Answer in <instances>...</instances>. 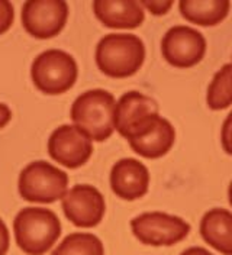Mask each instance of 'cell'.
<instances>
[{
    "mask_svg": "<svg viewBox=\"0 0 232 255\" xmlns=\"http://www.w3.org/2000/svg\"><path fill=\"white\" fill-rule=\"evenodd\" d=\"M65 218L77 228H94L102 222L106 202L96 187L90 184H76L61 199Z\"/></svg>",
    "mask_w": 232,
    "mask_h": 255,
    "instance_id": "cell-9",
    "label": "cell"
},
{
    "mask_svg": "<svg viewBox=\"0 0 232 255\" xmlns=\"http://www.w3.org/2000/svg\"><path fill=\"white\" fill-rule=\"evenodd\" d=\"M10 247V235L6 223L0 219V255H6Z\"/></svg>",
    "mask_w": 232,
    "mask_h": 255,
    "instance_id": "cell-22",
    "label": "cell"
},
{
    "mask_svg": "<svg viewBox=\"0 0 232 255\" xmlns=\"http://www.w3.org/2000/svg\"><path fill=\"white\" fill-rule=\"evenodd\" d=\"M48 154L54 161L74 170L90 159L93 141L74 125H61L49 135Z\"/></svg>",
    "mask_w": 232,
    "mask_h": 255,
    "instance_id": "cell-11",
    "label": "cell"
},
{
    "mask_svg": "<svg viewBox=\"0 0 232 255\" xmlns=\"http://www.w3.org/2000/svg\"><path fill=\"white\" fill-rule=\"evenodd\" d=\"M206 103L212 111H224L232 105V64H225L208 87Z\"/></svg>",
    "mask_w": 232,
    "mask_h": 255,
    "instance_id": "cell-18",
    "label": "cell"
},
{
    "mask_svg": "<svg viewBox=\"0 0 232 255\" xmlns=\"http://www.w3.org/2000/svg\"><path fill=\"white\" fill-rule=\"evenodd\" d=\"M142 7H145L148 12L155 16L166 15L174 4L173 0H141L139 1Z\"/></svg>",
    "mask_w": 232,
    "mask_h": 255,
    "instance_id": "cell-20",
    "label": "cell"
},
{
    "mask_svg": "<svg viewBox=\"0 0 232 255\" xmlns=\"http://www.w3.org/2000/svg\"><path fill=\"white\" fill-rule=\"evenodd\" d=\"M68 4L64 0H29L22 6V25L33 38L49 39L64 29Z\"/></svg>",
    "mask_w": 232,
    "mask_h": 255,
    "instance_id": "cell-8",
    "label": "cell"
},
{
    "mask_svg": "<svg viewBox=\"0 0 232 255\" xmlns=\"http://www.w3.org/2000/svg\"><path fill=\"white\" fill-rule=\"evenodd\" d=\"M131 229L134 237L144 245L171 247L189 235L190 225L176 215L145 212L131 221Z\"/></svg>",
    "mask_w": 232,
    "mask_h": 255,
    "instance_id": "cell-6",
    "label": "cell"
},
{
    "mask_svg": "<svg viewBox=\"0 0 232 255\" xmlns=\"http://www.w3.org/2000/svg\"><path fill=\"white\" fill-rule=\"evenodd\" d=\"M160 113L158 105L153 97L139 92H128L116 102L115 109V129L121 136H128L142 125L148 118Z\"/></svg>",
    "mask_w": 232,
    "mask_h": 255,
    "instance_id": "cell-13",
    "label": "cell"
},
{
    "mask_svg": "<svg viewBox=\"0 0 232 255\" xmlns=\"http://www.w3.org/2000/svg\"><path fill=\"white\" fill-rule=\"evenodd\" d=\"M180 255H212V253L202 248V247H190V248L185 250Z\"/></svg>",
    "mask_w": 232,
    "mask_h": 255,
    "instance_id": "cell-24",
    "label": "cell"
},
{
    "mask_svg": "<svg viewBox=\"0 0 232 255\" xmlns=\"http://www.w3.org/2000/svg\"><path fill=\"white\" fill-rule=\"evenodd\" d=\"M115 96L103 89H92L74 100L70 118L92 141L103 142L115 130Z\"/></svg>",
    "mask_w": 232,
    "mask_h": 255,
    "instance_id": "cell-1",
    "label": "cell"
},
{
    "mask_svg": "<svg viewBox=\"0 0 232 255\" xmlns=\"http://www.w3.org/2000/svg\"><path fill=\"white\" fill-rule=\"evenodd\" d=\"M228 199H230V203H231L232 206V181L231 184H230V187H228Z\"/></svg>",
    "mask_w": 232,
    "mask_h": 255,
    "instance_id": "cell-25",
    "label": "cell"
},
{
    "mask_svg": "<svg viewBox=\"0 0 232 255\" xmlns=\"http://www.w3.org/2000/svg\"><path fill=\"white\" fill-rule=\"evenodd\" d=\"M150 186L148 168L135 158H122L112 167L110 187L124 200H137L147 194Z\"/></svg>",
    "mask_w": 232,
    "mask_h": 255,
    "instance_id": "cell-12",
    "label": "cell"
},
{
    "mask_svg": "<svg viewBox=\"0 0 232 255\" xmlns=\"http://www.w3.org/2000/svg\"><path fill=\"white\" fill-rule=\"evenodd\" d=\"M221 143L227 154L232 155V111L227 116L221 129Z\"/></svg>",
    "mask_w": 232,
    "mask_h": 255,
    "instance_id": "cell-21",
    "label": "cell"
},
{
    "mask_svg": "<svg viewBox=\"0 0 232 255\" xmlns=\"http://www.w3.org/2000/svg\"><path fill=\"white\" fill-rule=\"evenodd\" d=\"M93 12L100 23L115 29H135L145 19L144 7L137 0H96Z\"/></svg>",
    "mask_w": 232,
    "mask_h": 255,
    "instance_id": "cell-14",
    "label": "cell"
},
{
    "mask_svg": "<svg viewBox=\"0 0 232 255\" xmlns=\"http://www.w3.org/2000/svg\"><path fill=\"white\" fill-rule=\"evenodd\" d=\"M58 216L45 207H25L15 216L16 245L26 255L46 254L61 237Z\"/></svg>",
    "mask_w": 232,
    "mask_h": 255,
    "instance_id": "cell-3",
    "label": "cell"
},
{
    "mask_svg": "<svg viewBox=\"0 0 232 255\" xmlns=\"http://www.w3.org/2000/svg\"><path fill=\"white\" fill-rule=\"evenodd\" d=\"M145 61V45L132 33H109L96 47L97 68L112 79L134 76Z\"/></svg>",
    "mask_w": 232,
    "mask_h": 255,
    "instance_id": "cell-2",
    "label": "cell"
},
{
    "mask_svg": "<svg viewBox=\"0 0 232 255\" xmlns=\"http://www.w3.org/2000/svg\"><path fill=\"white\" fill-rule=\"evenodd\" d=\"M12 119V111L7 105L0 103V129L4 128Z\"/></svg>",
    "mask_w": 232,
    "mask_h": 255,
    "instance_id": "cell-23",
    "label": "cell"
},
{
    "mask_svg": "<svg viewBox=\"0 0 232 255\" xmlns=\"http://www.w3.org/2000/svg\"><path fill=\"white\" fill-rule=\"evenodd\" d=\"M212 255H214V254H212Z\"/></svg>",
    "mask_w": 232,
    "mask_h": 255,
    "instance_id": "cell-26",
    "label": "cell"
},
{
    "mask_svg": "<svg viewBox=\"0 0 232 255\" xmlns=\"http://www.w3.org/2000/svg\"><path fill=\"white\" fill-rule=\"evenodd\" d=\"M15 19V9L9 0H0V35L10 29Z\"/></svg>",
    "mask_w": 232,
    "mask_h": 255,
    "instance_id": "cell-19",
    "label": "cell"
},
{
    "mask_svg": "<svg viewBox=\"0 0 232 255\" xmlns=\"http://www.w3.org/2000/svg\"><path fill=\"white\" fill-rule=\"evenodd\" d=\"M161 52L166 61L173 67L190 68L203 60L206 54V39L198 29L187 25H177L163 36Z\"/></svg>",
    "mask_w": 232,
    "mask_h": 255,
    "instance_id": "cell-7",
    "label": "cell"
},
{
    "mask_svg": "<svg viewBox=\"0 0 232 255\" xmlns=\"http://www.w3.org/2000/svg\"><path fill=\"white\" fill-rule=\"evenodd\" d=\"M19 194L32 203H54L68 191V175L46 161H33L19 174Z\"/></svg>",
    "mask_w": 232,
    "mask_h": 255,
    "instance_id": "cell-4",
    "label": "cell"
},
{
    "mask_svg": "<svg viewBox=\"0 0 232 255\" xmlns=\"http://www.w3.org/2000/svg\"><path fill=\"white\" fill-rule=\"evenodd\" d=\"M78 76V67L73 55L61 49H46L32 63L33 86L45 95H62L68 92Z\"/></svg>",
    "mask_w": 232,
    "mask_h": 255,
    "instance_id": "cell-5",
    "label": "cell"
},
{
    "mask_svg": "<svg viewBox=\"0 0 232 255\" xmlns=\"http://www.w3.org/2000/svg\"><path fill=\"white\" fill-rule=\"evenodd\" d=\"M176 129L160 113L148 118L129 136V146L144 158H161L174 145Z\"/></svg>",
    "mask_w": 232,
    "mask_h": 255,
    "instance_id": "cell-10",
    "label": "cell"
},
{
    "mask_svg": "<svg viewBox=\"0 0 232 255\" xmlns=\"http://www.w3.org/2000/svg\"><path fill=\"white\" fill-rule=\"evenodd\" d=\"M231 9L230 0H180L179 10L186 20L201 25L215 26L221 23Z\"/></svg>",
    "mask_w": 232,
    "mask_h": 255,
    "instance_id": "cell-16",
    "label": "cell"
},
{
    "mask_svg": "<svg viewBox=\"0 0 232 255\" xmlns=\"http://www.w3.org/2000/svg\"><path fill=\"white\" fill-rule=\"evenodd\" d=\"M202 239L224 255H232V212L215 207L208 210L201 221Z\"/></svg>",
    "mask_w": 232,
    "mask_h": 255,
    "instance_id": "cell-15",
    "label": "cell"
},
{
    "mask_svg": "<svg viewBox=\"0 0 232 255\" xmlns=\"http://www.w3.org/2000/svg\"><path fill=\"white\" fill-rule=\"evenodd\" d=\"M51 255H105V247L93 234L73 232L62 239Z\"/></svg>",
    "mask_w": 232,
    "mask_h": 255,
    "instance_id": "cell-17",
    "label": "cell"
}]
</instances>
